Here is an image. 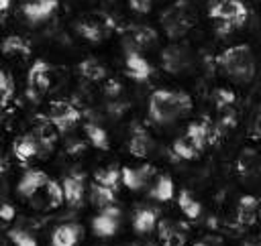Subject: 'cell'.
<instances>
[{"label": "cell", "mask_w": 261, "mask_h": 246, "mask_svg": "<svg viewBox=\"0 0 261 246\" xmlns=\"http://www.w3.org/2000/svg\"><path fill=\"white\" fill-rule=\"evenodd\" d=\"M192 96L181 89H171V87H159L151 91L149 96V106L147 114L153 124L165 126L171 124L192 112Z\"/></svg>", "instance_id": "obj_1"}, {"label": "cell", "mask_w": 261, "mask_h": 246, "mask_svg": "<svg viewBox=\"0 0 261 246\" xmlns=\"http://www.w3.org/2000/svg\"><path fill=\"white\" fill-rule=\"evenodd\" d=\"M216 65L224 77H228L232 83L247 85L255 77V55L251 45H232L218 53Z\"/></svg>", "instance_id": "obj_2"}, {"label": "cell", "mask_w": 261, "mask_h": 246, "mask_svg": "<svg viewBox=\"0 0 261 246\" xmlns=\"http://www.w3.org/2000/svg\"><path fill=\"white\" fill-rule=\"evenodd\" d=\"M208 16L214 22L218 35H230L247 22L249 8L243 0H212Z\"/></svg>", "instance_id": "obj_3"}, {"label": "cell", "mask_w": 261, "mask_h": 246, "mask_svg": "<svg viewBox=\"0 0 261 246\" xmlns=\"http://www.w3.org/2000/svg\"><path fill=\"white\" fill-rule=\"evenodd\" d=\"M210 136H212V124L206 118L204 120H196L186 128V132L181 136H177L173 140L171 148L179 159L194 161V159H198L202 155L206 144H210Z\"/></svg>", "instance_id": "obj_4"}, {"label": "cell", "mask_w": 261, "mask_h": 246, "mask_svg": "<svg viewBox=\"0 0 261 246\" xmlns=\"http://www.w3.org/2000/svg\"><path fill=\"white\" fill-rule=\"evenodd\" d=\"M159 24H161L165 37L171 39V41H175V39L186 37L192 30V26L196 24V14H194V10H192V6L188 2L177 0V2L169 4L161 12Z\"/></svg>", "instance_id": "obj_5"}, {"label": "cell", "mask_w": 261, "mask_h": 246, "mask_svg": "<svg viewBox=\"0 0 261 246\" xmlns=\"http://www.w3.org/2000/svg\"><path fill=\"white\" fill-rule=\"evenodd\" d=\"M116 28V22L106 12H92L84 14L80 20H75V30L82 39L88 43H102L106 41Z\"/></svg>", "instance_id": "obj_6"}, {"label": "cell", "mask_w": 261, "mask_h": 246, "mask_svg": "<svg viewBox=\"0 0 261 246\" xmlns=\"http://www.w3.org/2000/svg\"><path fill=\"white\" fill-rule=\"evenodd\" d=\"M55 77H53V67L43 61V59H35L33 65L29 67L27 73V94L31 100H39L43 94H47L53 85Z\"/></svg>", "instance_id": "obj_7"}, {"label": "cell", "mask_w": 261, "mask_h": 246, "mask_svg": "<svg viewBox=\"0 0 261 246\" xmlns=\"http://www.w3.org/2000/svg\"><path fill=\"white\" fill-rule=\"evenodd\" d=\"M47 120L55 126L57 132H67L71 130L80 118H82V112L80 108H75L71 102H65V100H53L49 104V110H47Z\"/></svg>", "instance_id": "obj_8"}, {"label": "cell", "mask_w": 261, "mask_h": 246, "mask_svg": "<svg viewBox=\"0 0 261 246\" xmlns=\"http://www.w3.org/2000/svg\"><path fill=\"white\" fill-rule=\"evenodd\" d=\"M194 63V55L186 45H169L161 51V65L167 73L179 75L186 73Z\"/></svg>", "instance_id": "obj_9"}, {"label": "cell", "mask_w": 261, "mask_h": 246, "mask_svg": "<svg viewBox=\"0 0 261 246\" xmlns=\"http://www.w3.org/2000/svg\"><path fill=\"white\" fill-rule=\"evenodd\" d=\"M159 39V33L149 26V24H128L122 30V47L124 49H135V51H145L153 47Z\"/></svg>", "instance_id": "obj_10"}, {"label": "cell", "mask_w": 261, "mask_h": 246, "mask_svg": "<svg viewBox=\"0 0 261 246\" xmlns=\"http://www.w3.org/2000/svg\"><path fill=\"white\" fill-rule=\"evenodd\" d=\"M153 71H155V67L143 55V51L124 49V73H126V77H130L133 81L143 83L153 75Z\"/></svg>", "instance_id": "obj_11"}, {"label": "cell", "mask_w": 261, "mask_h": 246, "mask_svg": "<svg viewBox=\"0 0 261 246\" xmlns=\"http://www.w3.org/2000/svg\"><path fill=\"white\" fill-rule=\"evenodd\" d=\"M59 10V0H22L20 12L29 24H41Z\"/></svg>", "instance_id": "obj_12"}, {"label": "cell", "mask_w": 261, "mask_h": 246, "mask_svg": "<svg viewBox=\"0 0 261 246\" xmlns=\"http://www.w3.org/2000/svg\"><path fill=\"white\" fill-rule=\"evenodd\" d=\"M29 201H31L37 209H55V207H59V205L65 201L63 185L57 183V181H53V179H49V181L43 185V189H41L35 197H31Z\"/></svg>", "instance_id": "obj_13"}, {"label": "cell", "mask_w": 261, "mask_h": 246, "mask_svg": "<svg viewBox=\"0 0 261 246\" xmlns=\"http://www.w3.org/2000/svg\"><path fill=\"white\" fill-rule=\"evenodd\" d=\"M120 226V211L112 205L100 209L98 216L92 218V234L98 238H110L116 234Z\"/></svg>", "instance_id": "obj_14"}, {"label": "cell", "mask_w": 261, "mask_h": 246, "mask_svg": "<svg viewBox=\"0 0 261 246\" xmlns=\"http://www.w3.org/2000/svg\"><path fill=\"white\" fill-rule=\"evenodd\" d=\"M153 177L155 169L147 163H143L141 167H122V185L130 191L145 189L149 183H153Z\"/></svg>", "instance_id": "obj_15"}, {"label": "cell", "mask_w": 261, "mask_h": 246, "mask_svg": "<svg viewBox=\"0 0 261 246\" xmlns=\"http://www.w3.org/2000/svg\"><path fill=\"white\" fill-rule=\"evenodd\" d=\"M51 177L45 171H41V169H29V171H24V175L20 177V181L16 185V193L22 199H31V197H35L43 189V185Z\"/></svg>", "instance_id": "obj_16"}, {"label": "cell", "mask_w": 261, "mask_h": 246, "mask_svg": "<svg viewBox=\"0 0 261 246\" xmlns=\"http://www.w3.org/2000/svg\"><path fill=\"white\" fill-rule=\"evenodd\" d=\"M151 150H153L151 134L141 124H135L130 130V136H128V152L137 159H145L151 155Z\"/></svg>", "instance_id": "obj_17"}, {"label": "cell", "mask_w": 261, "mask_h": 246, "mask_svg": "<svg viewBox=\"0 0 261 246\" xmlns=\"http://www.w3.org/2000/svg\"><path fill=\"white\" fill-rule=\"evenodd\" d=\"M41 150V142L35 134H24L12 142V155L20 165H27L31 159H35Z\"/></svg>", "instance_id": "obj_18"}, {"label": "cell", "mask_w": 261, "mask_h": 246, "mask_svg": "<svg viewBox=\"0 0 261 246\" xmlns=\"http://www.w3.org/2000/svg\"><path fill=\"white\" fill-rule=\"evenodd\" d=\"M259 169H261V159L257 155L255 148H245L239 159H237V173L239 177L245 181H255V177L259 175Z\"/></svg>", "instance_id": "obj_19"}, {"label": "cell", "mask_w": 261, "mask_h": 246, "mask_svg": "<svg viewBox=\"0 0 261 246\" xmlns=\"http://www.w3.org/2000/svg\"><path fill=\"white\" fill-rule=\"evenodd\" d=\"M84 236L80 224H61L51 232V246H75Z\"/></svg>", "instance_id": "obj_20"}, {"label": "cell", "mask_w": 261, "mask_h": 246, "mask_svg": "<svg viewBox=\"0 0 261 246\" xmlns=\"http://www.w3.org/2000/svg\"><path fill=\"white\" fill-rule=\"evenodd\" d=\"M61 185H63V193H65V203L71 207L82 205V201H84V173H69Z\"/></svg>", "instance_id": "obj_21"}, {"label": "cell", "mask_w": 261, "mask_h": 246, "mask_svg": "<svg viewBox=\"0 0 261 246\" xmlns=\"http://www.w3.org/2000/svg\"><path fill=\"white\" fill-rule=\"evenodd\" d=\"M157 228H159V240L163 242V246H186L188 236L184 226L169 220H161Z\"/></svg>", "instance_id": "obj_22"}, {"label": "cell", "mask_w": 261, "mask_h": 246, "mask_svg": "<svg viewBox=\"0 0 261 246\" xmlns=\"http://www.w3.org/2000/svg\"><path fill=\"white\" fill-rule=\"evenodd\" d=\"M237 112H234V108H228V110H222V112H218V118H216V122L212 124V136H210V142L212 144H216V142H220L234 126H237Z\"/></svg>", "instance_id": "obj_23"}, {"label": "cell", "mask_w": 261, "mask_h": 246, "mask_svg": "<svg viewBox=\"0 0 261 246\" xmlns=\"http://www.w3.org/2000/svg\"><path fill=\"white\" fill-rule=\"evenodd\" d=\"M159 226V211L155 207H139L133 213V228L137 234H149Z\"/></svg>", "instance_id": "obj_24"}, {"label": "cell", "mask_w": 261, "mask_h": 246, "mask_svg": "<svg viewBox=\"0 0 261 246\" xmlns=\"http://www.w3.org/2000/svg\"><path fill=\"white\" fill-rule=\"evenodd\" d=\"M77 71H80V75L84 77V79H88V81H104L106 77H108V69H106V65L100 61V59H96V57H86L84 61H80L77 63Z\"/></svg>", "instance_id": "obj_25"}, {"label": "cell", "mask_w": 261, "mask_h": 246, "mask_svg": "<svg viewBox=\"0 0 261 246\" xmlns=\"http://www.w3.org/2000/svg\"><path fill=\"white\" fill-rule=\"evenodd\" d=\"M149 195L157 201H169L175 195V185L169 175H157L149 185Z\"/></svg>", "instance_id": "obj_26"}, {"label": "cell", "mask_w": 261, "mask_h": 246, "mask_svg": "<svg viewBox=\"0 0 261 246\" xmlns=\"http://www.w3.org/2000/svg\"><path fill=\"white\" fill-rule=\"evenodd\" d=\"M2 53L6 57H29L31 55V43L20 35H8L2 41Z\"/></svg>", "instance_id": "obj_27"}, {"label": "cell", "mask_w": 261, "mask_h": 246, "mask_svg": "<svg viewBox=\"0 0 261 246\" xmlns=\"http://www.w3.org/2000/svg\"><path fill=\"white\" fill-rule=\"evenodd\" d=\"M257 209H259V199L253 195H241L239 203H237V220L239 224H253L257 218Z\"/></svg>", "instance_id": "obj_28"}, {"label": "cell", "mask_w": 261, "mask_h": 246, "mask_svg": "<svg viewBox=\"0 0 261 246\" xmlns=\"http://www.w3.org/2000/svg\"><path fill=\"white\" fill-rule=\"evenodd\" d=\"M84 134H86L88 142H90L94 148H98V150H108V148H110V136H108V132H106L100 124H96V122H86V124H84Z\"/></svg>", "instance_id": "obj_29"}, {"label": "cell", "mask_w": 261, "mask_h": 246, "mask_svg": "<svg viewBox=\"0 0 261 246\" xmlns=\"http://www.w3.org/2000/svg\"><path fill=\"white\" fill-rule=\"evenodd\" d=\"M177 207L184 211V216L186 218H190V220H198L200 216H202V205H200V201L188 191V189H179V193H177Z\"/></svg>", "instance_id": "obj_30"}, {"label": "cell", "mask_w": 261, "mask_h": 246, "mask_svg": "<svg viewBox=\"0 0 261 246\" xmlns=\"http://www.w3.org/2000/svg\"><path fill=\"white\" fill-rule=\"evenodd\" d=\"M90 199H92V203H94L96 207L104 209V207H108V205L114 203V199H116V189L106 187V185H100V183L94 181V185L90 187Z\"/></svg>", "instance_id": "obj_31"}, {"label": "cell", "mask_w": 261, "mask_h": 246, "mask_svg": "<svg viewBox=\"0 0 261 246\" xmlns=\"http://www.w3.org/2000/svg\"><path fill=\"white\" fill-rule=\"evenodd\" d=\"M94 181H96V183H100V185H106V187L118 189V185L122 183V169H116V167H104V169L96 171Z\"/></svg>", "instance_id": "obj_32"}, {"label": "cell", "mask_w": 261, "mask_h": 246, "mask_svg": "<svg viewBox=\"0 0 261 246\" xmlns=\"http://www.w3.org/2000/svg\"><path fill=\"white\" fill-rule=\"evenodd\" d=\"M212 102H214L216 112H222V110H228V108L234 106L237 96H234V91L228 89V87H216V89L212 91Z\"/></svg>", "instance_id": "obj_33"}, {"label": "cell", "mask_w": 261, "mask_h": 246, "mask_svg": "<svg viewBox=\"0 0 261 246\" xmlns=\"http://www.w3.org/2000/svg\"><path fill=\"white\" fill-rule=\"evenodd\" d=\"M14 91H16V87H14V81H12L10 73L8 71H2L0 73V94H2V108L4 110L8 108L10 100L14 98Z\"/></svg>", "instance_id": "obj_34"}, {"label": "cell", "mask_w": 261, "mask_h": 246, "mask_svg": "<svg viewBox=\"0 0 261 246\" xmlns=\"http://www.w3.org/2000/svg\"><path fill=\"white\" fill-rule=\"evenodd\" d=\"M8 238L14 246H39L37 244V238L33 234H29L27 230H20V228H14L8 232Z\"/></svg>", "instance_id": "obj_35"}, {"label": "cell", "mask_w": 261, "mask_h": 246, "mask_svg": "<svg viewBox=\"0 0 261 246\" xmlns=\"http://www.w3.org/2000/svg\"><path fill=\"white\" fill-rule=\"evenodd\" d=\"M247 136L251 140H261V106H257L251 114V120H249V132Z\"/></svg>", "instance_id": "obj_36"}, {"label": "cell", "mask_w": 261, "mask_h": 246, "mask_svg": "<svg viewBox=\"0 0 261 246\" xmlns=\"http://www.w3.org/2000/svg\"><path fill=\"white\" fill-rule=\"evenodd\" d=\"M128 6L139 14H147L153 6V0H128Z\"/></svg>", "instance_id": "obj_37"}, {"label": "cell", "mask_w": 261, "mask_h": 246, "mask_svg": "<svg viewBox=\"0 0 261 246\" xmlns=\"http://www.w3.org/2000/svg\"><path fill=\"white\" fill-rule=\"evenodd\" d=\"M106 96L108 98H118V94L122 91V85L116 81V79H106Z\"/></svg>", "instance_id": "obj_38"}, {"label": "cell", "mask_w": 261, "mask_h": 246, "mask_svg": "<svg viewBox=\"0 0 261 246\" xmlns=\"http://www.w3.org/2000/svg\"><path fill=\"white\" fill-rule=\"evenodd\" d=\"M0 216H2V220L8 224V222H12L14 220V216H16V209L6 201V203H2V209H0Z\"/></svg>", "instance_id": "obj_39"}, {"label": "cell", "mask_w": 261, "mask_h": 246, "mask_svg": "<svg viewBox=\"0 0 261 246\" xmlns=\"http://www.w3.org/2000/svg\"><path fill=\"white\" fill-rule=\"evenodd\" d=\"M10 4H12V0H0V12H2V16H6V14H8Z\"/></svg>", "instance_id": "obj_40"}, {"label": "cell", "mask_w": 261, "mask_h": 246, "mask_svg": "<svg viewBox=\"0 0 261 246\" xmlns=\"http://www.w3.org/2000/svg\"><path fill=\"white\" fill-rule=\"evenodd\" d=\"M192 246H212L210 242H196V244H192Z\"/></svg>", "instance_id": "obj_41"}, {"label": "cell", "mask_w": 261, "mask_h": 246, "mask_svg": "<svg viewBox=\"0 0 261 246\" xmlns=\"http://www.w3.org/2000/svg\"><path fill=\"white\" fill-rule=\"evenodd\" d=\"M130 246H143V244H130Z\"/></svg>", "instance_id": "obj_42"}]
</instances>
